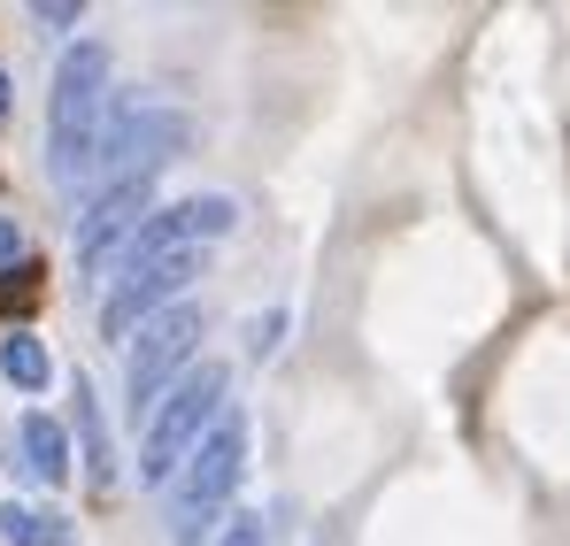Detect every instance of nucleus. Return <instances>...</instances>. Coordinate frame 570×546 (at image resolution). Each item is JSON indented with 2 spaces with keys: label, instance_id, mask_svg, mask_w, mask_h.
Masks as SVG:
<instances>
[{
  "label": "nucleus",
  "instance_id": "nucleus-3",
  "mask_svg": "<svg viewBox=\"0 0 570 546\" xmlns=\"http://www.w3.org/2000/svg\"><path fill=\"white\" fill-rule=\"evenodd\" d=\"M224 363H200L186 369L163 400H155V416H147V439H139V485H170L186 455L216 431V416H224Z\"/></svg>",
  "mask_w": 570,
  "mask_h": 546
},
{
  "label": "nucleus",
  "instance_id": "nucleus-6",
  "mask_svg": "<svg viewBox=\"0 0 570 546\" xmlns=\"http://www.w3.org/2000/svg\"><path fill=\"white\" fill-rule=\"evenodd\" d=\"M200 277V255H170V262H147V270H124L100 300V331L108 339H131L139 324H155L163 308L186 300V285Z\"/></svg>",
  "mask_w": 570,
  "mask_h": 546
},
{
  "label": "nucleus",
  "instance_id": "nucleus-7",
  "mask_svg": "<svg viewBox=\"0 0 570 546\" xmlns=\"http://www.w3.org/2000/svg\"><path fill=\"white\" fill-rule=\"evenodd\" d=\"M155 216V178H124V185H100L94 192V208L78 216V262L86 270H100L139 224Z\"/></svg>",
  "mask_w": 570,
  "mask_h": 546
},
{
  "label": "nucleus",
  "instance_id": "nucleus-15",
  "mask_svg": "<svg viewBox=\"0 0 570 546\" xmlns=\"http://www.w3.org/2000/svg\"><path fill=\"white\" fill-rule=\"evenodd\" d=\"M16 255H23V231L0 216V270H16Z\"/></svg>",
  "mask_w": 570,
  "mask_h": 546
},
{
  "label": "nucleus",
  "instance_id": "nucleus-9",
  "mask_svg": "<svg viewBox=\"0 0 570 546\" xmlns=\"http://www.w3.org/2000/svg\"><path fill=\"white\" fill-rule=\"evenodd\" d=\"M0 377H8V385H23V393H47L55 363H47V347H39L31 331H8V339H0Z\"/></svg>",
  "mask_w": 570,
  "mask_h": 546
},
{
  "label": "nucleus",
  "instance_id": "nucleus-1",
  "mask_svg": "<svg viewBox=\"0 0 570 546\" xmlns=\"http://www.w3.org/2000/svg\"><path fill=\"white\" fill-rule=\"evenodd\" d=\"M108 123V47H70L55 70V100H47V178L62 192L94 178V147Z\"/></svg>",
  "mask_w": 570,
  "mask_h": 546
},
{
  "label": "nucleus",
  "instance_id": "nucleus-14",
  "mask_svg": "<svg viewBox=\"0 0 570 546\" xmlns=\"http://www.w3.org/2000/svg\"><path fill=\"white\" fill-rule=\"evenodd\" d=\"M16 300H31V270H8V277H0V308H16Z\"/></svg>",
  "mask_w": 570,
  "mask_h": 546
},
{
  "label": "nucleus",
  "instance_id": "nucleus-12",
  "mask_svg": "<svg viewBox=\"0 0 570 546\" xmlns=\"http://www.w3.org/2000/svg\"><path fill=\"white\" fill-rule=\"evenodd\" d=\"M216 546H271V532H263V516H232Z\"/></svg>",
  "mask_w": 570,
  "mask_h": 546
},
{
  "label": "nucleus",
  "instance_id": "nucleus-2",
  "mask_svg": "<svg viewBox=\"0 0 570 546\" xmlns=\"http://www.w3.org/2000/svg\"><path fill=\"white\" fill-rule=\"evenodd\" d=\"M239 477H247V416L224 408L216 431H208L186 455V469L170 477V539L200 546V532H208V524L224 516V500L239 493Z\"/></svg>",
  "mask_w": 570,
  "mask_h": 546
},
{
  "label": "nucleus",
  "instance_id": "nucleus-11",
  "mask_svg": "<svg viewBox=\"0 0 570 546\" xmlns=\"http://www.w3.org/2000/svg\"><path fill=\"white\" fill-rule=\"evenodd\" d=\"M0 539L8 546H70L55 532V516H31V508H0Z\"/></svg>",
  "mask_w": 570,
  "mask_h": 546
},
{
  "label": "nucleus",
  "instance_id": "nucleus-13",
  "mask_svg": "<svg viewBox=\"0 0 570 546\" xmlns=\"http://www.w3.org/2000/svg\"><path fill=\"white\" fill-rule=\"evenodd\" d=\"M31 16H39V23H55V31H62V23H78V0H39V8H31Z\"/></svg>",
  "mask_w": 570,
  "mask_h": 546
},
{
  "label": "nucleus",
  "instance_id": "nucleus-5",
  "mask_svg": "<svg viewBox=\"0 0 570 546\" xmlns=\"http://www.w3.org/2000/svg\"><path fill=\"white\" fill-rule=\"evenodd\" d=\"M193 347H200V308H193V300L163 308L155 324H139V339H131V363H124L131 416H155V400H163V393H170V377L193 363Z\"/></svg>",
  "mask_w": 570,
  "mask_h": 546
},
{
  "label": "nucleus",
  "instance_id": "nucleus-4",
  "mask_svg": "<svg viewBox=\"0 0 570 546\" xmlns=\"http://www.w3.org/2000/svg\"><path fill=\"white\" fill-rule=\"evenodd\" d=\"M193 139V123L178 108H147V100H131V108H116L108 123H100V147H94V178L100 185H124V178H155L163 162H178V147Z\"/></svg>",
  "mask_w": 570,
  "mask_h": 546
},
{
  "label": "nucleus",
  "instance_id": "nucleus-16",
  "mask_svg": "<svg viewBox=\"0 0 570 546\" xmlns=\"http://www.w3.org/2000/svg\"><path fill=\"white\" fill-rule=\"evenodd\" d=\"M0 123H8V70H0Z\"/></svg>",
  "mask_w": 570,
  "mask_h": 546
},
{
  "label": "nucleus",
  "instance_id": "nucleus-8",
  "mask_svg": "<svg viewBox=\"0 0 570 546\" xmlns=\"http://www.w3.org/2000/svg\"><path fill=\"white\" fill-rule=\"evenodd\" d=\"M16 431H23V469H31L39 485H62V477H70V439H62L55 416H23Z\"/></svg>",
  "mask_w": 570,
  "mask_h": 546
},
{
  "label": "nucleus",
  "instance_id": "nucleus-10",
  "mask_svg": "<svg viewBox=\"0 0 570 546\" xmlns=\"http://www.w3.org/2000/svg\"><path fill=\"white\" fill-rule=\"evenodd\" d=\"M78 447H86V469H94V485L108 493V477H116V455H108V424H100V400L94 385L78 377Z\"/></svg>",
  "mask_w": 570,
  "mask_h": 546
}]
</instances>
